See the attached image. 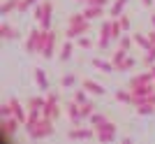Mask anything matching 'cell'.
Instances as JSON below:
<instances>
[{
    "label": "cell",
    "instance_id": "obj_18",
    "mask_svg": "<svg viewBox=\"0 0 155 144\" xmlns=\"http://www.w3.org/2000/svg\"><path fill=\"white\" fill-rule=\"evenodd\" d=\"M19 2L21 0H5L2 5H0V14H9L14 9H19Z\"/></svg>",
    "mask_w": 155,
    "mask_h": 144
},
{
    "label": "cell",
    "instance_id": "obj_37",
    "mask_svg": "<svg viewBox=\"0 0 155 144\" xmlns=\"http://www.w3.org/2000/svg\"><path fill=\"white\" fill-rule=\"evenodd\" d=\"M79 2H86V5H107V0H79Z\"/></svg>",
    "mask_w": 155,
    "mask_h": 144
},
{
    "label": "cell",
    "instance_id": "obj_38",
    "mask_svg": "<svg viewBox=\"0 0 155 144\" xmlns=\"http://www.w3.org/2000/svg\"><path fill=\"white\" fill-rule=\"evenodd\" d=\"M132 42H134V39H130V37H120V46H123V49H130V46H132Z\"/></svg>",
    "mask_w": 155,
    "mask_h": 144
},
{
    "label": "cell",
    "instance_id": "obj_35",
    "mask_svg": "<svg viewBox=\"0 0 155 144\" xmlns=\"http://www.w3.org/2000/svg\"><path fill=\"white\" fill-rule=\"evenodd\" d=\"M79 21H86V14H72L67 19V23H79Z\"/></svg>",
    "mask_w": 155,
    "mask_h": 144
},
{
    "label": "cell",
    "instance_id": "obj_16",
    "mask_svg": "<svg viewBox=\"0 0 155 144\" xmlns=\"http://www.w3.org/2000/svg\"><path fill=\"white\" fill-rule=\"evenodd\" d=\"M102 12H104L102 5H88L84 14H86V19H88V21H93V19H97V16H102Z\"/></svg>",
    "mask_w": 155,
    "mask_h": 144
},
{
    "label": "cell",
    "instance_id": "obj_5",
    "mask_svg": "<svg viewBox=\"0 0 155 144\" xmlns=\"http://www.w3.org/2000/svg\"><path fill=\"white\" fill-rule=\"evenodd\" d=\"M19 125H23V123H21L16 116L2 118V123H0V128H2V139H5V142H12V135L19 130Z\"/></svg>",
    "mask_w": 155,
    "mask_h": 144
},
{
    "label": "cell",
    "instance_id": "obj_23",
    "mask_svg": "<svg viewBox=\"0 0 155 144\" xmlns=\"http://www.w3.org/2000/svg\"><path fill=\"white\" fill-rule=\"evenodd\" d=\"M143 65H146V67L155 65V44H150V49L146 51V56H143Z\"/></svg>",
    "mask_w": 155,
    "mask_h": 144
},
{
    "label": "cell",
    "instance_id": "obj_1",
    "mask_svg": "<svg viewBox=\"0 0 155 144\" xmlns=\"http://www.w3.org/2000/svg\"><path fill=\"white\" fill-rule=\"evenodd\" d=\"M44 39H46V30H44V28H35V30H30V35H28V39H26V51L28 53L42 51Z\"/></svg>",
    "mask_w": 155,
    "mask_h": 144
},
{
    "label": "cell",
    "instance_id": "obj_30",
    "mask_svg": "<svg viewBox=\"0 0 155 144\" xmlns=\"http://www.w3.org/2000/svg\"><path fill=\"white\" fill-rule=\"evenodd\" d=\"M44 102H46V98L44 100H42V98H30V100H28L30 109H44Z\"/></svg>",
    "mask_w": 155,
    "mask_h": 144
},
{
    "label": "cell",
    "instance_id": "obj_25",
    "mask_svg": "<svg viewBox=\"0 0 155 144\" xmlns=\"http://www.w3.org/2000/svg\"><path fill=\"white\" fill-rule=\"evenodd\" d=\"M74 84H79V77H77V74H65L63 81H60L63 88H70V86H74Z\"/></svg>",
    "mask_w": 155,
    "mask_h": 144
},
{
    "label": "cell",
    "instance_id": "obj_9",
    "mask_svg": "<svg viewBox=\"0 0 155 144\" xmlns=\"http://www.w3.org/2000/svg\"><path fill=\"white\" fill-rule=\"evenodd\" d=\"M127 88L132 91V95H150V93H155V84H130Z\"/></svg>",
    "mask_w": 155,
    "mask_h": 144
},
{
    "label": "cell",
    "instance_id": "obj_26",
    "mask_svg": "<svg viewBox=\"0 0 155 144\" xmlns=\"http://www.w3.org/2000/svg\"><path fill=\"white\" fill-rule=\"evenodd\" d=\"M116 100L118 102H125V105H132V91H118Z\"/></svg>",
    "mask_w": 155,
    "mask_h": 144
},
{
    "label": "cell",
    "instance_id": "obj_34",
    "mask_svg": "<svg viewBox=\"0 0 155 144\" xmlns=\"http://www.w3.org/2000/svg\"><path fill=\"white\" fill-rule=\"evenodd\" d=\"M74 100H77L79 105H84V102H88V100H86V88H81V91H77V93H74Z\"/></svg>",
    "mask_w": 155,
    "mask_h": 144
},
{
    "label": "cell",
    "instance_id": "obj_39",
    "mask_svg": "<svg viewBox=\"0 0 155 144\" xmlns=\"http://www.w3.org/2000/svg\"><path fill=\"white\" fill-rule=\"evenodd\" d=\"M120 26L123 30H130V16H120Z\"/></svg>",
    "mask_w": 155,
    "mask_h": 144
},
{
    "label": "cell",
    "instance_id": "obj_13",
    "mask_svg": "<svg viewBox=\"0 0 155 144\" xmlns=\"http://www.w3.org/2000/svg\"><path fill=\"white\" fill-rule=\"evenodd\" d=\"M81 86H84L88 93H95V95H104V93H107L102 86L97 84V81H93V79H84V81H81Z\"/></svg>",
    "mask_w": 155,
    "mask_h": 144
},
{
    "label": "cell",
    "instance_id": "obj_40",
    "mask_svg": "<svg viewBox=\"0 0 155 144\" xmlns=\"http://www.w3.org/2000/svg\"><path fill=\"white\" fill-rule=\"evenodd\" d=\"M141 2H143L146 7H150V5H153V0H141Z\"/></svg>",
    "mask_w": 155,
    "mask_h": 144
},
{
    "label": "cell",
    "instance_id": "obj_11",
    "mask_svg": "<svg viewBox=\"0 0 155 144\" xmlns=\"http://www.w3.org/2000/svg\"><path fill=\"white\" fill-rule=\"evenodd\" d=\"M93 135H95V130H88V128H72L67 132L70 139H93Z\"/></svg>",
    "mask_w": 155,
    "mask_h": 144
},
{
    "label": "cell",
    "instance_id": "obj_21",
    "mask_svg": "<svg viewBox=\"0 0 155 144\" xmlns=\"http://www.w3.org/2000/svg\"><path fill=\"white\" fill-rule=\"evenodd\" d=\"M72 51H74V46H72V39H70V42L60 49V63H67V60L72 58Z\"/></svg>",
    "mask_w": 155,
    "mask_h": 144
},
{
    "label": "cell",
    "instance_id": "obj_4",
    "mask_svg": "<svg viewBox=\"0 0 155 144\" xmlns=\"http://www.w3.org/2000/svg\"><path fill=\"white\" fill-rule=\"evenodd\" d=\"M42 116L44 118H58L60 116V107H58V95H46V102H44V109H42Z\"/></svg>",
    "mask_w": 155,
    "mask_h": 144
},
{
    "label": "cell",
    "instance_id": "obj_28",
    "mask_svg": "<svg viewBox=\"0 0 155 144\" xmlns=\"http://www.w3.org/2000/svg\"><path fill=\"white\" fill-rule=\"evenodd\" d=\"M125 56H127V49H123V46H118V49H116V53L111 56V60H114V65H118V63H120V60H123Z\"/></svg>",
    "mask_w": 155,
    "mask_h": 144
},
{
    "label": "cell",
    "instance_id": "obj_7",
    "mask_svg": "<svg viewBox=\"0 0 155 144\" xmlns=\"http://www.w3.org/2000/svg\"><path fill=\"white\" fill-rule=\"evenodd\" d=\"M39 53H42L46 60L53 58V53H56V33H53V30H46V39H44V46H42Z\"/></svg>",
    "mask_w": 155,
    "mask_h": 144
},
{
    "label": "cell",
    "instance_id": "obj_22",
    "mask_svg": "<svg viewBox=\"0 0 155 144\" xmlns=\"http://www.w3.org/2000/svg\"><path fill=\"white\" fill-rule=\"evenodd\" d=\"M125 2H127V0H116V2L111 5V19H116V16H120V14H123Z\"/></svg>",
    "mask_w": 155,
    "mask_h": 144
},
{
    "label": "cell",
    "instance_id": "obj_33",
    "mask_svg": "<svg viewBox=\"0 0 155 144\" xmlns=\"http://www.w3.org/2000/svg\"><path fill=\"white\" fill-rule=\"evenodd\" d=\"M0 114H2V118H9V116H14V114H12V105H9V102H5V105L0 107Z\"/></svg>",
    "mask_w": 155,
    "mask_h": 144
},
{
    "label": "cell",
    "instance_id": "obj_14",
    "mask_svg": "<svg viewBox=\"0 0 155 144\" xmlns=\"http://www.w3.org/2000/svg\"><path fill=\"white\" fill-rule=\"evenodd\" d=\"M67 114H70V118H72V121H74V125H77L79 121L84 118V116H81V105H79L77 100H74V102H72V105L67 107Z\"/></svg>",
    "mask_w": 155,
    "mask_h": 144
},
{
    "label": "cell",
    "instance_id": "obj_36",
    "mask_svg": "<svg viewBox=\"0 0 155 144\" xmlns=\"http://www.w3.org/2000/svg\"><path fill=\"white\" fill-rule=\"evenodd\" d=\"M77 44H79V46H84V49H88V46H91L93 42H91L88 37H84V35H81V37H77Z\"/></svg>",
    "mask_w": 155,
    "mask_h": 144
},
{
    "label": "cell",
    "instance_id": "obj_3",
    "mask_svg": "<svg viewBox=\"0 0 155 144\" xmlns=\"http://www.w3.org/2000/svg\"><path fill=\"white\" fill-rule=\"evenodd\" d=\"M91 30V21H79V23H67V30H65V37L67 39H77L81 35H86Z\"/></svg>",
    "mask_w": 155,
    "mask_h": 144
},
{
    "label": "cell",
    "instance_id": "obj_20",
    "mask_svg": "<svg viewBox=\"0 0 155 144\" xmlns=\"http://www.w3.org/2000/svg\"><path fill=\"white\" fill-rule=\"evenodd\" d=\"M132 39H134V44H139V46H141L143 51H148V49H150V37H146V35L137 33V35H134Z\"/></svg>",
    "mask_w": 155,
    "mask_h": 144
},
{
    "label": "cell",
    "instance_id": "obj_41",
    "mask_svg": "<svg viewBox=\"0 0 155 144\" xmlns=\"http://www.w3.org/2000/svg\"><path fill=\"white\" fill-rule=\"evenodd\" d=\"M150 70H153V77H155V65H150Z\"/></svg>",
    "mask_w": 155,
    "mask_h": 144
},
{
    "label": "cell",
    "instance_id": "obj_31",
    "mask_svg": "<svg viewBox=\"0 0 155 144\" xmlns=\"http://www.w3.org/2000/svg\"><path fill=\"white\" fill-rule=\"evenodd\" d=\"M93 111H95V105H93V102H84V105H81V116L84 118H88Z\"/></svg>",
    "mask_w": 155,
    "mask_h": 144
},
{
    "label": "cell",
    "instance_id": "obj_32",
    "mask_svg": "<svg viewBox=\"0 0 155 144\" xmlns=\"http://www.w3.org/2000/svg\"><path fill=\"white\" fill-rule=\"evenodd\" d=\"M137 111L141 116H150V114H155V105H141V107H137Z\"/></svg>",
    "mask_w": 155,
    "mask_h": 144
},
{
    "label": "cell",
    "instance_id": "obj_8",
    "mask_svg": "<svg viewBox=\"0 0 155 144\" xmlns=\"http://www.w3.org/2000/svg\"><path fill=\"white\" fill-rule=\"evenodd\" d=\"M42 7H44V14H42V19H39V28L49 30V28H51V12H53V2H51V0H44V2H42Z\"/></svg>",
    "mask_w": 155,
    "mask_h": 144
},
{
    "label": "cell",
    "instance_id": "obj_29",
    "mask_svg": "<svg viewBox=\"0 0 155 144\" xmlns=\"http://www.w3.org/2000/svg\"><path fill=\"white\" fill-rule=\"evenodd\" d=\"M88 121H91V125H100V123H104V121H107V116H104V114H97V111H93L91 116H88Z\"/></svg>",
    "mask_w": 155,
    "mask_h": 144
},
{
    "label": "cell",
    "instance_id": "obj_27",
    "mask_svg": "<svg viewBox=\"0 0 155 144\" xmlns=\"http://www.w3.org/2000/svg\"><path fill=\"white\" fill-rule=\"evenodd\" d=\"M120 33H123V26H120V21H114V19H111V35H114V39H120V37H123Z\"/></svg>",
    "mask_w": 155,
    "mask_h": 144
},
{
    "label": "cell",
    "instance_id": "obj_6",
    "mask_svg": "<svg viewBox=\"0 0 155 144\" xmlns=\"http://www.w3.org/2000/svg\"><path fill=\"white\" fill-rule=\"evenodd\" d=\"M111 39H114V35H111V21H104L102 28H100V42H97L100 51H107V49H109Z\"/></svg>",
    "mask_w": 155,
    "mask_h": 144
},
{
    "label": "cell",
    "instance_id": "obj_24",
    "mask_svg": "<svg viewBox=\"0 0 155 144\" xmlns=\"http://www.w3.org/2000/svg\"><path fill=\"white\" fill-rule=\"evenodd\" d=\"M37 2H39V0H21V2H19V9H16V12H19V14H26L28 9H30V7H35Z\"/></svg>",
    "mask_w": 155,
    "mask_h": 144
},
{
    "label": "cell",
    "instance_id": "obj_12",
    "mask_svg": "<svg viewBox=\"0 0 155 144\" xmlns=\"http://www.w3.org/2000/svg\"><path fill=\"white\" fill-rule=\"evenodd\" d=\"M91 65L97 67V70L102 72H116V65H114V60H102V58H93Z\"/></svg>",
    "mask_w": 155,
    "mask_h": 144
},
{
    "label": "cell",
    "instance_id": "obj_42",
    "mask_svg": "<svg viewBox=\"0 0 155 144\" xmlns=\"http://www.w3.org/2000/svg\"><path fill=\"white\" fill-rule=\"evenodd\" d=\"M150 21H153V26H155V14H153V19H150Z\"/></svg>",
    "mask_w": 155,
    "mask_h": 144
},
{
    "label": "cell",
    "instance_id": "obj_2",
    "mask_svg": "<svg viewBox=\"0 0 155 144\" xmlns=\"http://www.w3.org/2000/svg\"><path fill=\"white\" fill-rule=\"evenodd\" d=\"M53 132V125H51V118H39L37 123L32 125L30 130H28V135H30V139H44V137H49Z\"/></svg>",
    "mask_w": 155,
    "mask_h": 144
},
{
    "label": "cell",
    "instance_id": "obj_10",
    "mask_svg": "<svg viewBox=\"0 0 155 144\" xmlns=\"http://www.w3.org/2000/svg\"><path fill=\"white\" fill-rule=\"evenodd\" d=\"M9 105H12V114H14L16 118H19V121H21L23 125H26V121H28V114H26V109H23V105H21V102H19L16 98H12V100H9Z\"/></svg>",
    "mask_w": 155,
    "mask_h": 144
},
{
    "label": "cell",
    "instance_id": "obj_19",
    "mask_svg": "<svg viewBox=\"0 0 155 144\" xmlns=\"http://www.w3.org/2000/svg\"><path fill=\"white\" fill-rule=\"evenodd\" d=\"M35 81H37L39 88H49V79H46V74H44V70H42V67H37V70H35Z\"/></svg>",
    "mask_w": 155,
    "mask_h": 144
},
{
    "label": "cell",
    "instance_id": "obj_17",
    "mask_svg": "<svg viewBox=\"0 0 155 144\" xmlns=\"http://www.w3.org/2000/svg\"><path fill=\"white\" fill-rule=\"evenodd\" d=\"M134 65H137V60H134V58H132V56L127 53V56H125V58H123V60H120V63L116 65V72H125V70H132Z\"/></svg>",
    "mask_w": 155,
    "mask_h": 144
},
{
    "label": "cell",
    "instance_id": "obj_15",
    "mask_svg": "<svg viewBox=\"0 0 155 144\" xmlns=\"http://www.w3.org/2000/svg\"><path fill=\"white\" fill-rule=\"evenodd\" d=\"M0 37L2 39H14V37H19V33H16L9 23H0Z\"/></svg>",
    "mask_w": 155,
    "mask_h": 144
}]
</instances>
